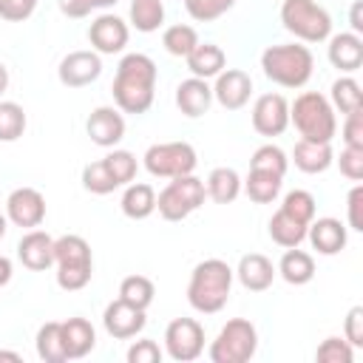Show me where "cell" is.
I'll return each mask as SVG.
<instances>
[{"instance_id":"6da1fadb","label":"cell","mask_w":363,"mask_h":363,"mask_svg":"<svg viewBox=\"0 0 363 363\" xmlns=\"http://www.w3.org/2000/svg\"><path fill=\"white\" fill-rule=\"evenodd\" d=\"M111 94L122 113H145L156 96V62L147 54H125L116 65Z\"/></svg>"},{"instance_id":"7bdbcfd3","label":"cell","mask_w":363,"mask_h":363,"mask_svg":"<svg viewBox=\"0 0 363 363\" xmlns=\"http://www.w3.org/2000/svg\"><path fill=\"white\" fill-rule=\"evenodd\" d=\"M94 275V264H65V267H57V284L60 289H68V292H77L82 289Z\"/></svg>"},{"instance_id":"60d3db41","label":"cell","mask_w":363,"mask_h":363,"mask_svg":"<svg viewBox=\"0 0 363 363\" xmlns=\"http://www.w3.org/2000/svg\"><path fill=\"white\" fill-rule=\"evenodd\" d=\"M235 6V0H184V9L199 23H213L221 14H227Z\"/></svg>"},{"instance_id":"816d5d0a","label":"cell","mask_w":363,"mask_h":363,"mask_svg":"<svg viewBox=\"0 0 363 363\" xmlns=\"http://www.w3.org/2000/svg\"><path fill=\"white\" fill-rule=\"evenodd\" d=\"M349 23H352V31L354 34H363V0H357L349 11Z\"/></svg>"},{"instance_id":"9f6ffc18","label":"cell","mask_w":363,"mask_h":363,"mask_svg":"<svg viewBox=\"0 0 363 363\" xmlns=\"http://www.w3.org/2000/svg\"><path fill=\"white\" fill-rule=\"evenodd\" d=\"M116 0H91V6L94 9H108V6H113Z\"/></svg>"},{"instance_id":"277c9868","label":"cell","mask_w":363,"mask_h":363,"mask_svg":"<svg viewBox=\"0 0 363 363\" xmlns=\"http://www.w3.org/2000/svg\"><path fill=\"white\" fill-rule=\"evenodd\" d=\"M289 122L295 125L301 139H312V142H332L337 133L335 108L318 91H303L289 105Z\"/></svg>"},{"instance_id":"f5cc1de1","label":"cell","mask_w":363,"mask_h":363,"mask_svg":"<svg viewBox=\"0 0 363 363\" xmlns=\"http://www.w3.org/2000/svg\"><path fill=\"white\" fill-rule=\"evenodd\" d=\"M9 281H11V261L0 255V286L9 284Z\"/></svg>"},{"instance_id":"30bf717a","label":"cell","mask_w":363,"mask_h":363,"mask_svg":"<svg viewBox=\"0 0 363 363\" xmlns=\"http://www.w3.org/2000/svg\"><path fill=\"white\" fill-rule=\"evenodd\" d=\"M6 218L17 227L34 230L43 224L45 218V199L40 190L34 187H17L11 190V196L6 199Z\"/></svg>"},{"instance_id":"f6af8a7d","label":"cell","mask_w":363,"mask_h":363,"mask_svg":"<svg viewBox=\"0 0 363 363\" xmlns=\"http://www.w3.org/2000/svg\"><path fill=\"white\" fill-rule=\"evenodd\" d=\"M159 360H162V349L150 337H142L128 349V363H159Z\"/></svg>"},{"instance_id":"8d00e7d4","label":"cell","mask_w":363,"mask_h":363,"mask_svg":"<svg viewBox=\"0 0 363 363\" xmlns=\"http://www.w3.org/2000/svg\"><path fill=\"white\" fill-rule=\"evenodd\" d=\"M250 167H252V170H267V173H275V176H286L289 159H286V153H284L278 145H261V147L252 153Z\"/></svg>"},{"instance_id":"cb8c5ba5","label":"cell","mask_w":363,"mask_h":363,"mask_svg":"<svg viewBox=\"0 0 363 363\" xmlns=\"http://www.w3.org/2000/svg\"><path fill=\"white\" fill-rule=\"evenodd\" d=\"M184 60H187L190 74H193V77H199V79L218 77V74L224 71V62H227L224 51H221L216 43H199V45H196Z\"/></svg>"},{"instance_id":"d590c367","label":"cell","mask_w":363,"mask_h":363,"mask_svg":"<svg viewBox=\"0 0 363 363\" xmlns=\"http://www.w3.org/2000/svg\"><path fill=\"white\" fill-rule=\"evenodd\" d=\"M26 130V111L17 102H0V142H17Z\"/></svg>"},{"instance_id":"e0dca14e","label":"cell","mask_w":363,"mask_h":363,"mask_svg":"<svg viewBox=\"0 0 363 363\" xmlns=\"http://www.w3.org/2000/svg\"><path fill=\"white\" fill-rule=\"evenodd\" d=\"M17 258L26 269L43 272L54 264V238L43 230H28L17 244Z\"/></svg>"},{"instance_id":"f546056e","label":"cell","mask_w":363,"mask_h":363,"mask_svg":"<svg viewBox=\"0 0 363 363\" xmlns=\"http://www.w3.org/2000/svg\"><path fill=\"white\" fill-rule=\"evenodd\" d=\"M37 354L45 363H65V346H62V323L48 320L37 332Z\"/></svg>"},{"instance_id":"d6986e66","label":"cell","mask_w":363,"mask_h":363,"mask_svg":"<svg viewBox=\"0 0 363 363\" xmlns=\"http://www.w3.org/2000/svg\"><path fill=\"white\" fill-rule=\"evenodd\" d=\"M306 238L320 255H337L346 247V227H343V221H337L332 216L318 218V221L312 218L306 227Z\"/></svg>"},{"instance_id":"e575fe53","label":"cell","mask_w":363,"mask_h":363,"mask_svg":"<svg viewBox=\"0 0 363 363\" xmlns=\"http://www.w3.org/2000/svg\"><path fill=\"white\" fill-rule=\"evenodd\" d=\"M153 295H156V286L145 275H128L119 284V298L133 303V306H139V309H147L153 303Z\"/></svg>"},{"instance_id":"ffe728a7","label":"cell","mask_w":363,"mask_h":363,"mask_svg":"<svg viewBox=\"0 0 363 363\" xmlns=\"http://www.w3.org/2000/svg\"><path fill=\"white\" fill-rule=\"evenodd\" d=\"M329 62L343 71V74H352L363 65V40L360 34L354 31H343V34H335L329 37Z\"/></svg>"},{"instance_id":"4dcf8cb0","label":"cell","mask_w":363,"mask_h":363,"mask_svg":"<svg viewBox=\"0 0 363 363\" xmlns=\"http://www.w3.org/2000/svg\"><path fill=\"white\" fill-rule=\"evenodd\" d=\"M54 264L57 267H65V264H94L88 241L82 235H60V238H54Z\"/></svg>"},{"instance_id":"f35d334b","label":"cell","mask_w":363,"mask_h":363,"mask_svg":"<svg viewBox=\"0 0 363 363\" xmlns=\"http://www.w3.org/2000/svg\"><path fill=\"white\" fill-rule=\"evenodd\" d=\"M82 187H85L88 193H94V196H108V193H113L119 184L113 182V176L108 173L105 162L99 159V162H91V164L82 167Z\"/></svg>"},{"instance_id":"9c48e42d","label":"cell","mask_w":363,"mask_h":363,"mask_svg":"<svg viewBox=\"0 0 363 363\" xmlns=\"http://www.w3.org/2000/svg\"><path fill=\"white\" fill-rule=\"evenodd\" d=\"M164 352L176 363H190L204 352V329L196 318H176L164 329Z\"/></svg>"},{"instance_id":"6f0895ef","label":"cell","mask_w":363,"mask_h":363,"mask_svg":"<svg viewBox=\"0 0 363 363\" xmlns=\"http://www.w3.org/2000/svg\"><path fill=\"white\" fill-rule=\"evenodd\" d=\"M6 230H9V218H6V216H0V238L6 235Z\"/></svg>"},{"instance_id":"4316f807","label":"cell","mask_w":363,"mask_h":363,"mask_svg":"<svg viewBox=\"0 0 363 363\" xmlns=\"http://www.w3.org/2000/svg\"><path fill=\"white\" fill-rule=\"evenodd\" d=\"M204 190L216 204H230L241 193V176L233 167H213L204 182Z\"/></svg>"},{"instance_id":"bcb514c9","label":"cell","mask_w":363,"mask_h":363,"mask_svg":"<svg viewBox=\"0 0 363 363\" xmlns=\"http://www.w3.org/2000/svg\"><path fill=\"white\" fill-rule=\"evenodd\" d=\"M346 218H349V227L363 233V184H354L346 196Z\"/></svg>"},{"instance_id":"f907efd6","label":"cell","mask_w":363,"mask_h":363,"mask_svg":"<svg viewBox=\"0 0 363 363\" xmlns=\"http://www.w3.org/2000/svg\"><path fill=\"white\" fill-rule=\"evenodd\" d=\"M60 3V11L62 14H68V17H74V20H79V17H88L91 14V0H57Z\"/></svg>"},{"instance_id":"1f68e13d","label":"cell","mask_w":363,"mask_h":363,"mask_svg":"<svg viewBox=\"0 0 363 363\" xmlns=\"http://www.w3.org/2000/svg\"><path fill=\"white\" fill-rule=\"evenodd\" d=\"M164 23V3L162 0H133L130 3V26L142 34L156 31Z\"/></svg>"},{"instance_id":"83f0119b","label":"cell","mask_w":363,"mask_h":363,"mask_svg":"<svg viewBox=\"0 0 363 363\" xmlns=\"http://www.w3.org/2000/svg\"><path fill=\"white\" fill-rule=\"evenodd\" d=\"M281 184H284V176H275V173H267V170H252L247 173V182H244V190L250 196V201L255 204H272L281 193Z\"/></svg>"},{"instance_id":"8992f818","label":"cell","mask_w":363,"mask_h":363,"mask_svg":"<svg viewBox=\"0 0 363 363\" xmlns=\"http://www.w3.org/2000/svg\"><path fill=\"white\" fill-rule=\"evenodd\" d=\"M258 349V332L247 318L227 320L216 340L210 343V360L213 363H247Z\"/></svg>"},{"instance_id":"836d02e7","label":"cell","mask_w":363,"mask_h":363,"mask_svg":"<svg viewBox=\"0 0 363 363\" xmlns=\"http://www.w3.org/2000/svg\"><path fill=\"white\" fill-rule=\"evenodd\" d=\"M162 45H164V51L173 54V57H187V54L199 45V34H196L193 26L176 23V26L164 28V34H162Z\"/></svg>"},{"instance_id":"9a60e30c","label":"cell","mask_w":363,"mask_h":363,"mask_svg":"<svg viewBox=\"0 0 363 363\" xmlns=\"http://www.w3.org/2000/svg\"><path fill=\"white\" fill-rule=\"evenodd\" d=\"M250 94H252V79L247 71L241 68H227L216 77V85H213V99L227 108V111H238L250 102Z\"/></svg>"},{"instance_id":"3957f363","label":"cell","mask_w":363,"mask_h":363,"mask_svg":"<svg viewBox=\"0 0 363 363\" xmlns=\"http://www.w3.org/2000/svg\"><path fill=\"white\" fill-rule=\"evenodd\" d=\"M261 68L267 79H272L281 88H303L312 77L315 57L306 45L281 43V45H269L261 54Z\"/></svg>"},{"instance_id":"2e32d148","label":"cell","mask_w":363,"mask_h":363,"mask_svg":"<svg viewBox=\"0 0 363 363\" xmlns=\"http://www.w3.org/2000/svg\"><path fill=\"white\" fill-rule=\"evenodd\" d=\"M85 130L91 136L94 145L99 147H113L122 142L125 136V116L119 108H108V105H99L91 111L88 122H85Z\"/></svg>"},{"instance_id":"d4e9b609","label":"cell","mask_w":363,"mask_h":363,"mask_svg":"<svg viewBox=\"0 0 363 363\" xmlns=\"http://www.w3.org/2000/svg\"><path fill=\"white\" fill-rule=\"evenodd\" d=\"M278 275L292 284V286H303L315 278V258L298 247H289L284 255H281V264H278Z\"/></svg>"},{"instance_id":"7402d4cb","label":"cell","mask_w":363,"mask_h":363,"mask_svg":"<svg viewBox=\"0 0 363 363\" xmlns=\"http://www.w3.org/2000/svg\"><path fill=\"white\" fill-rule=\"evenodd\" d=\"M295 167L303 173H323L332 167L335 153H332V142H312V139H298L295 150H292Z\"/></svg>"},{"instance_id":"f1b7e54d","label":"cell","mask_w":363,"mask_h":363,"mask_svg":"<svg viewBox=\"0 0 363 363\" xmlns=\"http://www.w3.org/2000/svg\"><path fill=\"white\" fill-rule=\"evenodd\" d=\"M306 227H309V224H301L298 218H292V216H286L284 210H278V213L269 218V238H272L278 247H284V250L301 247V241L306 238Z\"/></svg>"},{"instance_id":"d6a6232c","label":"cell","mask_w":363,"mask_h":363,"mask_svg":"<svg viewBox=\"0 0 363 363\" xmlns=\"http://www.w3.org/2000/svg\"><path fill=\"white\" fill-rule=\"evenodd\" d=\"M329 102L335 111H340L343 116L352 113V111H360L363 108V94H360V85L357 79L352 77H340L332 82V94H329Z\"/></svg>"},{"instance_id":"ac0fdd59","label":"cell","mask_w":363,"mask_h":363,"mask_svg":"<svg viewBox=\"0 0 363 363\" xmlns=\"http://www.w3.org/2000/svg\"><path fill=\"white\" fill-rule=\"evenodd\" d=\"M233 275H238V281H241L244 289H250V292H264V289L272 286L278 269L272 267V261H269L267 255L250 252V255H241L238 269H235Z\"/></svg>"},{"instance_id":"11a10c76","label":"cell","mask_w":363,"mask_h":363,"mask_svg":"<svg viewBox=\"0 0 363 363\" xmlns=\"http://www.w3.org/2000/svg\"><path fill=\"white\" fill-rule=\"evenodd\" d=\"M0 360H14V363H20L23 357H20L17 352H0Z\"/></svg>"},{"instance_id":"ee69618b","label":"cell","mask_w":363,"mask_h":363,"mask_svg":"<svg viewBox=\"0 0 363 363\" xmlns=\"http://www.w3.org/2000/svg\"><path fill=\"white\" fill-rule=\"evenodd\" d=\"M340 173L352 182H360L363 179V147H343L340 150Z\"/></svg>"},{"instance_id":"5bb4252c","label":"cell","mask_w":363,"mask_h":363,"mask_svg":"<svg viewBox=\"0 0 363 363\" xmlns=\"http://www.w3.org/2000/svg\"><path fill=\"white\" fill-rule=\"evenodd\" d=\"M128 23L116 14H99L88 28V40L96 54H119L128 45Z\"/></svg>"},{"instance_id":"b9f144b4","label":"cell","mask_w":363,"mask_h":363,"mask_svg":"<svg viewBox=\"0 0 363 363\" xmlns=\"http://www.w3.org/2000/svg\"><path fill=\"white\" fill-rule=\"evenodd\" d=\"M352 357H354V346L346 337H326L315 352L318 363H352Z\"/></svg>"},{"instance_id":"680465c9","label":"cell","mask_w":363,"mask_h":363,"mask_svg":"<svg viewBox=\"0 0 363 363\" xmlns=\"http://www.w3.org/2000/svg\"><path fill=\"white\" fill-rule=\"evenodd\" d=\"M28 3H37V0H28Z\"/></svg>"},{"instance_id":"4fadbf2b","label":"cell","mask_w":363,"mask_h":363,"mask_svg":"<svg viewBox=\"0 0 363 363\" xmlns=\"http://www.w3.org/2000/svg\"><path fill=\"white\" fill-rule=\"evenodd\" d=\"M102 74V60L96 51H71L68 57H62L57 77L62 85L68 88H85L94 79H99Z\"/></svg>"},{"instance_id":"db71d44e","label":"cell","mask_w":363,"mask_h":363,"mask_svg":"<svg viewBox=\"0 0 363 363\" xmlns=\"http://www.w3.org/2000/svg\"><path fill=\"white\" fill-rule=\"evenodd\" d=\"M6 88H9V68L0 62V96L6 94Z\"/></svg>"},{"instance_id":"603a6c76","label":"cell","mask_w":363,"mask_h":363,"mask_svg":"<svg viewBox=\"0 0 363 363\" xmlns=\"http://www.w3.org/2000/svg\"><path fill=\"white\" fill-rule=\"evenodd\" d=\"M62 346H65V357L68 360L85 357L96 346V332H94L91 320H85V318H68L62 323Z\"/></svg>"},{"instance_id":"681fc988","label":"cell","mask_w":363,"mask_h":363,"mask_svg":"<svg viewBox=\"0 0 363 363\" xmlns=\"http://www.w3.org/2000/svg\"><path fill=\"white\" fill-rule=\"evenodd\" d=\"M34 6L37 3H28V0H0V17L9 23H20V20L31 17Z\"/></svg>"},{"instance_id":"52a82bcc","label":"cell","mask_w":363,"mask_h":363,"mask_svg":"<svg viewBox=\"0 0 363 363\" xmlns=\"http://www.w3.org/2000/svg\"><path fill=\"white\" fill-rule=\"evenodd\" d=\"M204 199H207L204 182L187 173V176H176L167 182V187L156 196V210L164 221H182L190 213H196L204 204Z\"/></svg>"},{"instance_id":"484cf974","label":"cell","mask_w":363,"mask_h":363,"mask_svg":"<svg viewBox=\"0 0 363 363\" xmlns=\"http://www.w3.org/2000/svg\"><path fill=\"white\" fill-rule=\"evenodd\" d=\"M153 210H156V190L145 182H130L122 193V213L133 221H142Z\"/></svg>"},{"instance_id":"7dc6e473","label":"cell","mask_w":363,"mask_h":363,"mask_svg":"<svg viewBox=\"0 0 363 363\" xmlns=\"http://www.w3.org/2000/svg\"><path fill=\"white\" fill-rule=\"evenodd\" d=\"M343 142H346V147H363V108L346 113V122H343Z\"/></svg>"},{"instance_id":"ab89813d","label":"cell","mask_w":363,"mask_h":363,"mask_svg":"<svg viewBox=\"0 0 363 363\" xmlns=\"http://www.w3.org/2000/svg\"><path fill=\"white\" fill-rule=\"evenodd\" d=\"M281 210H284L286 216L298 218L301 224H309V221L315 218V196L306 193V190H289V193L284 196Z\"/></svg>"},{"instance_id":"ba28073f","label":"cell","mask_w":363,"mask_h":363,"mask_svg":"<svg viewBox=\"0 0 363 363\" xmlns=\"http://www.w3.org/2000/svg\"><path fill=\"white\" fill-rule=\"evenodd\" d=\"M196 162H199L196 150L187 142H162L145 150V167L150 176H159V179L187 176L196 170Z\"/></svg>"},{"instance_id":"8fae6325","label":"cell","mask_w":363,"mask_h":363,"mask_svg":"<svg viewBox=\"0 0 363 363\" xmlns=\"http://www.w3.org/2000/svg\"><path fill=\"white\" fill-rule=\"evenodd\" d=\"M252 128L261 136H281L289 128V102L281 94H261L252 105Z\"/></svg>"},{"instance_id":"7a4b0ae2","label":"cell","mask_w":363,"mask_h":363,"mask_svg":"<svg viewBox=\"0 0 363 363\" xmlns=\"http://www.w3.org/2000/svg\"><path fill=\"white\" fill-rule=\"evenodd\" d=\"M233 289V269L221 258H207L193 267L187 284V303L201 315H216L224 309Z\"/></svg>"},{"instance_id":"44dd1931","label":"cell","mask_w":363,"mask_h":363,"mask_svg":"<svg viewBox=\"0 0 363 363\" xmlns=\"http://www.w3.org/2000/svg\"><path fill=\"white\" fill-rule=\"evenodd\" d=\"M176 105L190 119L204 116L210 111V105H213V88L207 85V79L190 77V79L179 82V88H176Z\"/></svg>"},{"instance_id":"74e56055","label":"cell","mask_w":363,"mask_h":363,"mask_svg":"<svg viewBox=\"0 0 363 363\" xmlns=\"http://www.w3.org/2000/svg\"><path fill=\"white\" fill-rule=\"evenodd\" d=\"M102 162H105L108 173L113 176V182H116L119 187H122V184H130V182L136 179L139 164H136V156H133L130 150H111Z\"/></svg>"},{"instance_id":"5b68a950","label":"cell","mask_w":363,"mask_h":363,"mask_svg":"<svg viewBox=\"0 0 363 363\" xmlns=\"http://www.w3.org/2000/svg\"><path fill=\"white\" fill-rule=\"evenodd\" d=\"M281 23L289 34L303 43H323L332 34V17L315 0H284L281 3Z\"/></svg>"},{"instance_id":"7c38bea8","label":"cell","mask_w":363,"mask_h":363,"mask_svg":"<svg viewBox=\"0 0 363 363\" xmlns=\"http://www.w3.org/2000/svg\"><path fill=\"white\" fill-rule=\"evenodd\" d=\"M102 323H105V332H108L111 337L128 340V337H136V335L145 329L147 318H145V309H139V306H133V303L116 298V301H111V303L105 306Z\"/></svg>"},{"instance_id":"c3c4849f","label":"cell","mask_w":363,"mask_h":363,"mask_svg":"<svg viewBox=\"0 0 363 363\" xmlns=\"http://www.w3.org/2000/svg\"><path fill=\"white\" fill-rule=\"evenodd\" d=\"M343 337L360 349L363 346V306H352L349 315H346V323H343Z\"/></svg>"}]
</instances>
